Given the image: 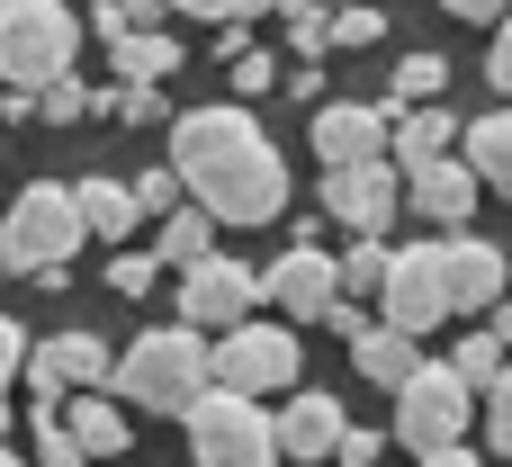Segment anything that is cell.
<instances>
[{
  "mask_svg": "<svg viewBox=\"0 0 512 467\" xmlns=\"http://www.w3.org/2000/svg\"><path fill=\"white\" fill-rule=\"evenodd\" d=\"M171 171H180V189H189L216 225H270V216L288 207V162H279V144L252 126L243 99L171 117Z\"/></svg>",
  "mask_w": 512,
  "mask_h": 467,
  "instance_id": "obj_1",
  "label": "cell"
},
{
  "mask_svg": "<svg viewBox=\"0 0 512 467\" xmlns=\"http://www.w3.org/2000/svg\"><path fill=\"white\" fill-rule=\"evenodd\" d=\"M108 387L135 396V405H153V414H189V405L216 387V351H207L198 324H162V333H135V342L117 351V378H108Z\"/></svg>",
  "mask_w": 512,
  "mask_h": 467,
  "instance_id": "obj_2",
  "label": "cell"
},
{
  "mask_svg": "<svg viewBox=\"0 0 512 467\" xmlns=\"http://www.w3.org/2000/svg\"><path fill=\"white\" fill-rule=\"evenodd\" d=\"M81 198L63 189V180H27L18 198H9V216H0V261L9 270H27L36 288H63V261L81 252Z\"/></svg>",
  "mask_w": 512,
  "mask_h": 467,
  "instance_id": "obj_3",
  "label": "cell"
},
{
  "mask_svg": "<svg viewBox=\"0 0 512 467\" xmlns=\"http://www.w3.org/2000/svg\"><path fill=\"white\" fill-rule=\"evenodd\" d=\"M72 54H81V18L63 0H0V81L9 90L63 81Z\"/></svg>",
  "mask_w": 512,
  "mask_h": 467,
  "instance_id": "obj_4",
  "label": "cell"
},
{
  "mask_svg": "<svg viewBox=\"0 0 512 467\" xmlns=\"http://www.w3.org/2000/svg\"><path fill=\"white\" fill-rule=\"evenodd\" d=\"M189 467H288L279 459V423L234 396V387H207L189 405Z\"/></svg>",
  "mask_w": 512,
  "mask_h": 467,
  "instance_id": "obj_5",
  "label": "cell"
},
{
  "mask_svg": "<svg viewBox=\"0 0 512 467\" xmlns=\"http://www.w3.org/2000/svg\"><path fill=\"white\" fill-rule=\"evenodd\" d=\"M477 423V387L450 369V360H423L405 387H396V441L423 459V450H441V441H459Z\"/></svg>",
  "mask_w": 512,
  "mask_h": 467,
  "instance_id": "obj_6",
  "label": "cell"
},
{
  "mask_svg": "<svg viewBox=\"0 0 512 467\" xmlns=\"http://www.w3.org/2000/svg\"><path fill=\"white\" fill-rule=\"evenodd\" d=\"M297 333L288 324H234L225 342H216V387H234V396H270V387H297Z\"/></svg>",
  "mask_w": 512,
  "mask_h": 467,
  "instance_id": "obj_7",
  "label": "cell"
},
{
  "mask_svg": "<svg viewBox=\"0 0 512 467\" xmlns=\"http://www.w3.org/2000/svg\"><path fill=\"white\" fill-rule=\"evenodd\" d=\"M252 306H261V270H243L225 252H207L198 270H180V324L234 333V324H252Z\"/></svg>",
  "mask_w": 512,
  "mask_h": 467,
  "instance_id": "obj_8",
  "label": "cell"
},
{
  "mask_svg": "<svg viewBox=\"0 0 512 467\" xmlns=\"http://www.w3.org/2000/svg\"><path fill=\"white\" fill-rule=\"evenodd\" d=\"M315 207H324L333 225H351V234H387L396 207H405V171H387V162H333Z\"/></svg>",
  "mask_w": 512,
  "mask_h": 467,
  "instance_id": "obj_9",
  "label": "cell"
},
{
  "mask_svg": "<svg viewBox=\"0 0 512 467\" xmlns=\"http://www.w3.org/2000/svg\"><path fill=\"white\" fill-rule=\"evenodd\" d=\"M378 306H387V324H396V333H414V342H423L441 315H459V306H450V279H441V243L396 252V270H387Z\"/></svg>",
  "mask_w": 512,
  "mask_h": 467,
  "instance_id": "obj_10",
  "label": "cell"
},
{
  "mask_svg": "<svg viewBox=\"0 0 512 467\" xmlns=\"http://www.w3.org/2000/svg\"><path fill=\"white\" fill-rule=\"evenodd\" d=\"M261 297H279L288 324H324L333 297H342V261H324L315 243H288V252L261 270Z\"/></svg>",
  "mask_w": 512,
  "mask_h": 467,
  "instance_id": "obj_11",
  "label": "cell"
},
{
  "mask_svg": "<svg viewBox=\"0 0 512 467\" xmlns=\"http://www.w3.org/2000/svg\"><path fill=\"white\" fill-rule=\"evenodd\" d=\"M387 135H396V108H369V99H324V108H315V153H324V171H333V162H378Z\"/></svg>",
  "mask_w": 512,
  "mask_h": 467,
  "instance_id": "obj_12",
  "label": "cell"
},
{
  "mask_svg": "<svg viewBox=\"0 0 512 467\" xmlns=\"http://www.w3.org/2000/svg\"><path fill=\"white\" fill-rule=\"evenodd\" d=\"M27 378H36V396H81V387H108L117 378V351L99 342V333H54V342H36L27 351Z\"/></svg>",
  "mask_w": 512,
  "mask_h": 467,
  "instance_id": "obj_13",
  "label": "cell"
},
{
  "mask_svg": "<svg viewBox=\"0 0 512 467\" xmlns=\"http://www.w3.org/2000/svg\"><path fill=\"white\" fill-rule=\"evenodd\" d=\"M477 189H486V180H477L468 162H450V153L405 171V207H414L423 225H441V234H459V225L477 216Z\"/></svg>",
  "mask_w": 512,
  "mask_h": 467,
  "instance_id": "obj_14",
  "label": "cell"
},
{
  "mask_svg": "<svg viewBox=\"0 0 512 467\" xmlns=\"http://www.w3.org/2000/svg\"><path fill=\"white\" fill-rule=\"evenodd\" d=\"M441 279H450V306H459V315L504 306V252L477 243V234H441Z\"/></svg>",
  "mask_w": 512,
  "mask_h": 467,
  "instance_id": "obj_15",
  "label": "cell"
},
{
  "mask_svg": "<svg viewBox=\"0 0 512 467\" xmlns=\"http://www.w3.org/2000/svg\"><path fill=\"white\" fill-rule=\"evenodd\" d=\"M342 432H351V423H342L333 396H288V405H279V459H333Z\"/></svg>",
  "mask_w": 512,
  "mask_h": 467,
  "instance_id": "obj_16",
  "label": "cell"
},
{
  "mask_svg": "<svg viewBox=\"0 0 512 467\" xmlns=\"http://www.w3.org/2000/svg\"><path fill=\"white\" fill-rule=\"evenodd\" d=\"M459 135H468V126H459L441 99H423V108H396V162H405V171H414V162H441Z\"/></svg>",
  "mask_w": 512,
  "mask_h": 467,
  "instance_id": "obj_17",
  "label": "cell"
},
{
  "mask_svg": "<svg viewBox=\"0 0 512 467\" xmlns=\"http://www.w3.org/2000/svg\"><path fill=\"white\" fill-rule=\"evenodd\" d=\"M351 369H360V378H378V387L396 396V387L423 369V351H414V333H396V324H369V333L351 342Z\"/></svg>",
  "mask_w": 512,
  "mask_h": 467,
  "instance_id": "obj_18",
  "label": "cell"
},
{
  "mask_svg": "<svg viewBox=\"0 0 512 467\" xmlns=\"http://www.w3.org/2000/svg\"><path fill=\"white\" fill-rule=\"evenodd\" d=\"M63 423H72V441H81L90 459H126V441H135V423H126L99 387H81V396L63 405Z\"/></svg>",
  "mask_w": 512,
  "mask_h": 467,
  "instance_id": "obj_19",
  "label": "cell"
},
{
  "mask_svg": "<svg viewBox=\"0 0 512 467\" xmlns=\"http://www.w3.org/2000/svg\"><path fill=\"white\" fill-rule=\"evenodd\" d=\"M108 63H117V81H171L189 54H180V36H162V27H135V36H117V45H108Z\"/></svg>",
  "mask_w": 512,
  "mask_h": 467,
  "instance_id": "obj_20",
  "label": "cell"
},
{
  "mask_svg": "<svg viewBox=\"0 0 512 467\" xmlns=\"http://www.w3.org/2000/svg\"><path fill=\"white\" fill-rule=\"evenodd\" d=\"M459 144H468V171H477L486 189H512V99H504V108H486Z\"/></svg>",
  "mask_w": 512,
  "mask_h": 467,
  "instance_id": "obj_21",
  "label": "cell"
},
{
  "mask_svg": "<svg viewBox=\"0 0 512 467\" xmlns=\"http://www.w3.org/2000/svg\"><path fill=\"white\" fill-rule=\"evenodd\" d=\"M72 198H81V225H90V234H108V243H117V234H135V216H144L126 180H81Z\"/></svg>",
  "mask_w": 512,
  "mask_h": 467,
  "instance_id": "obj_22",
  "label": "cell"
},
{
  "mask_svg": "<svg viewBox=\"0 0 512 467\" xmlns=\"http://www.w3.org/2000/svg\"><path fill=\"white\" fill-rule=\"evenodd\" d=\"M216 252V216L207 207H171L162 216V270H198Z\"/></svg>",
  "mask_w": 512,
  "mask_h": 467,
  "instance_id": "obj_23",
  "label": "cell"
},
{
  "mask_svg": "<svg viewBox=\"0 0 512 467\" xmlns=\"http://www.w3.org/2000/svg\"><path fill=\"white\" fill-rule=\"evenodd\" d=\"M27 432H36V467H90V450H81L72 423H63V396H36Z\"/></svg>",
  "mask_w": 512,
  "mask_h": 467,
  "instance_id": "obj_24",
  "label": "cell"
},
{
  "mask_svg": "<svg viewBox=\"0 0 512 467\" xmlns=\"http://www.w3.org/2000/svg\"><path fill=\"white\" fill-rule=\"evenodd\" d=\"M441 81H450V54H405V63H396V99H387V108H423V99H441Z\"/></svg>",
  "mask_w": 512,
  "mask_h": 467,
  "instance_id": "obj_25",
  "label": "cell"
},
{
  "mask_svg": "<svg viewBox=\"0 0 512 467\" xmlns=\"http://www.w3.org/2000/svg\"><path fill=\"white\" fill-rule=\"evenodd\" d=\"M387 270H396V252H387L378 234H360V243H351V261H342V297H378V288H387Z\"/></svg>",
  "mask_w": 512,
  "mask_h": 467,
  "instance_id": "obj_26",
  "label": "cell"
},
{
  "mask_svg": "<svg viewBox=\"0 0 512 467\" xmlns=\"http://www.w3.org/2000/svg\"><path fill=\"white\" fill-rule=\"evenodd\" d=\"M450 369H459V378H468V387H477V396H486V387H495V378H504V342H495V324H486V333H468V342H459V360H450Z\"/></svg>",
  "mask_w": 512,
  "mask_h": 467,
  "instance_id": "obj_27",
  "label": "cell"
},
{
  "mask_svg": "<svg viewBox=\"0 0 512 467\" xmlns=\"http://www.w3.org/2000/svg\"><path fill=\"white\" fill-rule=\"evenodd\" d=\"M90 108H99V99H90V90H81V81H72V72H63V81H45V90H36V117H45V126H81V117H90Z\"/></svg>",
  "mask_w": 512,
  "mask_h": 467,
  "instance_id": "obj_28",
  "label": "cell"
},
{
  "mask_svg": "<svg viewBox=\"0 0 512 467\" xmlns=\"http://www.w3.org/2000/svg\"><path fill=\"white\" fill-rule=\"evenodd\" d=\"M288 45H297V63H315V54L333 45V18H324L315 0H288Z\"/></svg>",
  "mask_w": 512,
  "mask_h": 467,
  "instance_id": "obj_29",
  "label": "cell"
},
{
  "mask_svg": "<svg viewBox=\"0 0 512 467\" xmlns=\"http://www.w3.org/2000/svg\"><path fill=\"white\" fill-rule=\"evenodd\" d=\"M126 126H162L171 117V99H162V81H117V99H108Z\"/></svg>",
  "mask_w": 512,
  "mask_h": 467,
  "instance_id": "obj_30",
  "label": "cell"
},
{
  "mask_svg": "<svg viewBox=\"0 0 512 467\" xmlns=\"http://www.w3.org/2000/svg\"><path fill=\"white\" fill-rule=\"evenodd\" d=\"M477 423H486V450L512 459V360H504V378L486 387V414H477Z\"/></svg>",
  "mask_w": 512,
  "mask_h": 467,
  "instance_id": "obj_31",
  "label": "cell"
},
{
  "mask_svg": "<svg viewBox=\"0 0 512 467\" xmlns=\"http://www.w3.org/2000/svg\"><path fill=\"white\" fill-rule=\"evenodd\" d=\"M153 279H162V252H117V261H108V288H117V297H144Z\"/></svg>",
  "mask_w": 512,
  "mask_h": 467,
  "instance_id": "obj_32",
  "label": "cell"
},
{
  "mask_svg": "<svg viewBox=\"0 0 512 467\" xmlns=\"http://www.w3.org/2000/svg\"><path fill=\"white\" fill-rule=\"evenodd\" d=\"M171 9H189V18H207V27H243V18H261V9H288V0H171Z\"/></svg>",
  "mask_w": 512,
  "mask_h": 467,
  "instance_id": "obj_33",
  "label": "cell"
},
{
  "mask_svg": "<svg viewBox=\"0 0 512 467\" xmlns=\"http://www.w3.org/2000/svg\"><path fill=\"white\" fill-rule=\"evenodd\" d=\"M387 36V18L369 9V0H351V9H333V45H378Z\"/></svg>",
  "mask_w": 512,
  "mask_h": 467,
  "instance_id": "obj_34",
  "label": "cell"
},
{
  "mask_svg": "<svg viewBox=\"0 0 512 467\" xmlns=\"http://www.w3.org/2000/svg\"><path fill=\"white\" fill-rule=\"evenodd\" d=\"M180 198H189V189H180V171H171V162H162V171H144V180H135V207H144V216H171V207H180Z\"/></svg>",
  "mask_w": 512,
  "mask_h": 467,
  "instance_id": "obj_35",
  "label": "cell"
},
{
  "mask_svg": "<svg viewBox=\"0 0 512 467\" xmlns=\"http://www.w3.org/2000/svg\"><path fill=\"white\" fill-rule=\"evenodd\" d=\"M27 351H36V342H27V333H18V324L0 315V396L18 387V369H27Z\"/></svg>",
  "mask_w": 512,
  "mask_h": 467,
  "instance_id": "obj_36",
  "label": "cell"
},
{
  "mask_svg": "<svg viewBox=\"0 0 512 467\" xmlns=\"http://www.w3.org/2000/svg\"><path fill=\"white\" fill-rule=\"evenodd\" d=\"M270 81H279V63H270V54H234V90H243V99H261Z\"/></svg>",
  "mask_w": 512,
  "mask_h": 467,
  "instance_id": "obj_37",
  "label": "cell"
},
{
  "mask_svg": "<svg viewBox=\"0 0 512 467\" xmlns=\"http://www.w3.org/2000/svg\"><path fill=\"white\" fill-rule=\"evenodd\" d=\"M486 81L512 99V18H495V54H486Z\"/></svg>",
  "mask_w": 512,
  "mask_h": 467,
  "instance_id": "obj_38",
  "label": "cell"
},
{
  "mask_svg": "<svg viewBox=\"0 0 512 467\" xmlns=\"http://www.w3.org/2000/svg\"><path fill=\"white\" fill-rule=\"evenodd\" d=\"M288 99H306V108H324V63H288Z\"/></svg>",
  "mask_w": 512,
  "mask_h": 467,
  "instance_id": "obj_39",
  "label": "cell"
},
{
  "mask_svg": "<svg viewBox=\"0 0 512 467\" xmlns=\"http://www.w3.org/2000/svg\"><path fill=\"white\" fill-rule=\"evenodd\" d=\"M378 450H387V441H378V432H369V423H351V432H342V450H333V459L351 467V459H378Z\"/></svg>",
  "mask_w": 512,
  "mask_h": 467,
  "instance_id": "obj_40",
  "label": "cell"
},
{
  "mask_svg": "<svg viewBox=\"0 0 512 467\" xmlns=\"http://www.w3.org/2000/svg\"><path fill=\"white\" fill-rule=\"evenodd\" d=\"M441 9H450V18H486V27L512 18V0H441Z\"/></svg>",
  "mask_w": 512,
  "mask_h": 467,
  "instance_id": "obj_41",
  "label": "cell"
},
{
  "mask_svg": "<svg viewBox=\"0 0 512 467\" xmlns=\"http://www.w3.org/2000/svg\"><path fill=\"white\" fill-rule=\"evenodd\" d=\"M423 467H477V450L468 441H441V450H423Z\"/></svg>",
  "mask_w": 512,
  "mask_h": 467,
  "instance_id": "obj_42",
  "label": "cell"
},
{
  "mask_svg": "<svg viewBox=\"0 0 512 467\" xmlns=\"http://www.w3.org/2000/svg\"><path fill=\"white\" fill-rule=\"evenodd\" d=\"M495 342L512 351V288H504V306H495Z\"/></svg>",
  "mask_w": 512,
  "mask_h": 467,
  "instance_id": "obj_43",
  "label": "cell"
},
{
  "mask_svg": "<svg viewBox=\"0 0 512 467\" xmlns=\"http://www.w3.org/2000/svg\"><path fill=\"white\" fill-rule=\"evenodd\" d=\"M0 467H27V459H9V450H0Z\"/></svg>",
  "mask_w": 512,
  "mask_h": 467,
  "instance_id": "obj_44",
  "label": "cell"
},
{
  "mask_svg": "<svg viewBox=\"0 0 512 467\" xmlns=\"http://www.w3.org/2000/svg\"><path fill=\"white\" fill-rule=\"evenodd\" d=\"M0 432H9V405H0Z\"/></svg>",
  "mask_w": 512,
  "mask_h": 467,
  "instance_id": "obj_45",
  "label": "cell"
},
{
  "mask_svg": "<svg viewBox=\"0 0 512 467\" xmlns=\"http://www.w3.org/2000/svg\"><path fill=\"white\" fill-rule=\"evenodd\" d=\"M351 467H378V459H351Z\"/></svg>",
  "mask_w": 512,
  "mask_h": 467,
  "instance_id": "obj_46",
  "label": "cell"
},
{
  "mask_svg": "<svg viewBox=\"0 0 512 467\" xmlns=\"http://www.w3.org/2000/svg\"><path fill=\"white\" fill-rule=\"evenodd\" d=\"M0 270H9V261H0Z\"/></svg>",
  "mask_w": 512,
  "mask_h": 467,
  "instance_id": "obj_47",
  "label": "cell"
}]
</instances>
